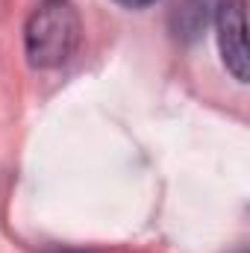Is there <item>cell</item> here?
<instances>
[{
    "instance_id": "6da1fadb",
    "label": "cell",
    "mask_w": 250,
    "mask_h": 253,
    "mask_svg": "<svg viewBox=\"0 0 250 253\" xmlns=\"http://www.w3.org/2000/svg\"><path fill=\"white\" fill-rule=\"evenodd\" d=\"M80 36L83 27L74 6L65 0H47L27 21V59L33 68H62L77 53Z\"/></svg>"
},
{
    "instance_id": "7a4b0ae2",
    "label": "cell",
    "mask_w": 250,
    "mask_h": 253,
    "mask_svg": "<svg viewBox=\"0 0 250 253\" xmlns=\"http://www.w3.org/2000/svg\"><path fill=\"white\" fill-rule=\"evenodd\" d=\"M215 30H218V50L227 71L248 83V18H245V0H221L215 9Z\"/></svg>"
},
{
    "instance_id": "3957f363",
    "label": "cell",
    "mask_w": 250,
    "mask_h": 253,
    "mask_svg": "<svg viewBox=\"0 0 250 253\" xmlns=\"http://www.w3.org/2000/svg\"><path fill=\"white\" fill-rule=\"evenodd\" d=\"M115 3H121L126 9H144V6H150V3H156V0H115Z\"/></svg>"
},
{
    "instance_id": "277c9868",
    "label": "cell",
    "mask_w": 250,
    "mask_h": 253,
    "mask_svg": "<svg viewBox=\"0 0 250 253\" xmlns=\"http://www.w3.org/2000/svg\"><path fill=\"white\" fill-rule=\"evenodd\" d=\"M239 253H245V251H239Z\"/></svg>"
}]
</instances>
